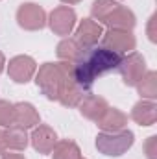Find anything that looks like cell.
<instances>
[{
	"mask_svg": "<svg viewBox=\"0 0 157 159\" xmlns=\"http://www.w3.org/2000/svg\"><path fill=\"white\" fill-rule=\"evenodd\" d=\"M72 69H74V63H69V61L44 63L39 67L35 74V83L48 100H57L65 85V80L72 74Z\"/></svg>",
	"mask_w": 157,
	"mask_h": 159,
	"instance_id": "obj_1",
	"label": "cell"
},
{
	"mask_svg": "<svg viewBox=\"0 0 157 159\" xmlns=\"http://www.w3.org/2000/svg\"><path fill=\"white\" fill-rule=\"evenodd\" d=\"M135 143V135L129 129H120V131H111V133H98L96 135V148L100 154L109 156V157H118L126 154Z\"/></svg>",
	"mask_w": 157,
	"mask_h": 159,
	"instance_id": "obj_2",
	"label": "cell"
},
{
	"mask_svg": "<svg viewBox=\"0 0 157 159\" xmlns=\"http://www.w3.org/2000/svg\"><path fill=\"white\" fill-rule=\"evenodd\" d=\"M117 70L120 72V76H122L126 85L135 87L139 83V80L142 78L144 72H146V61H144V57L141 54L129 52V54L122 56V61H120Z\"/></svg>",
	"mask_w": 157,
	"mask_h": 159,
	"instance_id": "obj_3",
	"label": "cell"
},
{
	"mask_svg": "<svg viewBox=\"0 0 157 159\" xmlns=\"http://www.w3.org/2000/svg\"><path fill=\"white\" fill-rule=\"evenodd\" d=\"M17 22L28 32H37L46 26V13L39 4L26 2L17 9Z\"/></svg>",
	"mask_w": 157,
	"mask_h": 159,
	"instance_id": "obj_4",
	"label": "cell"
},
{
	"mask_svg": "<svg viewBox=\"0 0 157 159\" xmlns=\"http://www.w3.org/2000/svg\"><path fill=\"white\" fill-rule=\"evenodd\" d=\"M46 22L56 35H61V37L70 35V32L76 26V11L70 6H59V7L52 9Z\"/></svg>",
	"mask_w": 157,
	"mask_h": 159,
	"instance_id": "obj_5",
	"label": "cell"
},
{
	"mask_svg": "<svg viewBox=\"0 0 157 159\" xmlns=\"http://www.w3.org/2000/svg\"><path fill=\"white\" fill-rule=\"evenodd\" d=\"M102 44L122 56V54H129V52L135 50L137 39L129 30H113V28H109L102 35Z\"/></svg>",
	"mask_w": 157,
	"mask_h": 159,
	"instance_id": "obj_6",
	"label": "cell"
},
{
	"mask_svg": "<svg viewBox=\"0 0 157 159\" xmlns=\"http://www.w3.org/2000/svg\"><path fill=\"white\" fill-rule=\"evenodd\" d=\"M37 72V63L30 56H15L9 59L7 65V74L15 83H28Z\"/></svg>",
	"mask_w": 157,
	"mask_h": 159,
	"instance_id": "obj_7",
	"label": "cell"
},
{
	"mask_svg": "<svg viewBox=\"0 0 157 159\" xmlns=\"http://www.w3.org/2000/svg\"><path fill=\"white\" fill-rule=\"evenodd\" d=\"M102 35H104V30H102L100 22H96L92 19H83V20H79L78 28H76L74 39L78 41L81 48H92L98 44Z\"/></svg>",
	"mask_w": 157,
	"mask_h": 159,
	"instance_id": "obj_8",
	"label": "cell"
},
{
	"mask_svg": "<svg viewBox=\"0 0 157 159\" xmlns=\"http://www.w3.org/2000/svg\"><path fill=\"white\" fill-rule=\"evenodd\" d=\"M30 143H32V146H34L35 152H39V154H50L52 148H54V144L57 143V135H56V131L50 126L37 124L34 128L32 135H30Z\"/></svg>",
	"mask_w": 157,
	"mask_h": 159,
	"instance_id": "obj_9",
	"label": "cell"
},
{
	"mask_svg": "<svg viewBox=\"0 0 157 159\" xmlns=\"http://www.w3.org/2000/svg\"><path fill=\"white\" fill-rule=\"evenodd\" d=\"M79 113L85 117V119L92 120V122H98V120L104 117V113L107 111V107H109V104H107V100L105 98H102V96H98V94H87L81 102H79Z\"/></svg>",
	"mask_w": 157,
	"mask_h": 159,
	"instance_id": "obj_10",
	"label": "cell"
},
{
	"mask_svg": "<svg viewBox=\"0 0 157 159\" xmlns=\"http://www.w3.org/2000/svg\"><path fill=\"white\" fill-rule=\"evenodd\" d=\"M39 113L37 109L30 104V102H19L13 104V124L20 126L24 129L28 128H35L39 124Z\"/></svg>",
	"mask_w": 157,
	"mask_h": 159,
	"instance_id": "obj_11",
	"label": "cell"
},
{
	"mask_svg": "<svg viewBox=\"0 0 157 159\" xmlns=\"http://www.w3.org/2000/svg\"><path fill=\"white\" fill-rule=\"evenodd\" d=\"M105 26H109V28H113V30H133V26L137 24V19H135V13L129 9V7H126V6H118L117 9L107 17V20L104 22Z\"/></svg>",
	"mask_w": 157,
	"mask_h": 159,
	"instance_id": "obj_12",
	"label": "cell"
},
{
	"mask_svg": "<svg viewBox=\"0 0 157 159\" xmlns=\"http://www.w3.org/2000/svg\"><path fill=\"white\" fill-rule=\"evenodd\" d=\"M131 119L139 126H154L157 120V106L154 100H141L131 109Z\"/></svg>",
	"mask_w": 157,
	"mask_h": 159,
	"instance_id": "obj_13",
	"label": "cell"
},
{
	"mask_svg": "<svg viewBox=\"0 0 157 159\" xmlns=\"http://www.w3.org/2000/svg\"><path fill=\"white\" fill-rule=\"evenodd\" d=\"M100 126L102 131L105 133H111V131H120V129H126V124H128V117L117 109V107H107V111L104 113V117L96 122Z\"/></svg>",
	"mask_w": 157,
	"mask_h": 159,
	"instance_id": "obj_14",
	"label": "cell"
},
{
	"mask_svg": "<svg viewBox=\"0 0 157 159\" xmlns=\"http://www.w3.org/2000/svg\"><path fill=\"white\" fill-rule=\"evenodd\" d=\"M4 135H6V146H7L9 150H17V152L26 150L30 137H28V133H26L24 128L15 126V124H13V126H7V128L4 129Z\"/></svg>",
	"mask_w": 157,
	"mask_h": 159,
	"instance_id": "obj_15",
	"label": "cell"
},
{
	"mask_svg": "<svg viewBox=\"0 0 157 159\" xmlns=\"http://www.w3.org/2000/svg\"><path fill=\"white\" fill-rule=\"evenodd\" d=\"M57 57L61 61H69V63H76L81 54H83V48L78 44V41L74 37H65V39L59 41L57 44Z\"/></svg>",
	"mask_w": 157,
	"mask_h": 159,
	"instance_id": "obj_16",
	"label": "cell"
},
{
	"mask_svg": "<svg viewBox=\"0 0 157 159\" xmlns=\"http://www.w3.org/2000/svg\"><path fill=\"white\" fill-rule=\"evenodd\" d=\"M135 87H137L139 94L142 96V100H155L157 98V72L146 70L144 76L139 80V83Z\"/></svg>",
	"mask_w": 157,
	"mask_h": 159,
	"instance_id": "obj_17",
	"label": "cell"
},
{
	"mask_svg": "<svg viewBox=\"0 0 157 159\" xmlns=\"http://www.w3.org/2000/svg\"><path fill=\"white\" fill-rule=\"evenodd\" d=\"M54 159H79L81 157V150L74 141H57L50 152Z\"/></svg>",
	"mask_w": 157,
	"mask_h": 159,
	"instance_id": "obj_18",
	"label": "cell"
},
{
	"mask_svg": "<svg viewBox=\"0 0 157 159\" xmlns=\"http://www.w3.org/2000/svg\"><path fill=\"white\" fill-rule=\"evenodd\" d=\"M118 4L117 0H94L92 2V7H91V15H92V20H100L102 24L107 20V17L117 9Z\"/></svg>",
	"mask_w": 157,
	"mask_h": 159,
	"instance_id": "obj_19",
	"label": "cell"
},
{
	"mask_svg": "<svg viewBox=\"0 0 157 159\" xmlns=\"http://www.w3.org/2000/svg\"><path fill=\"white\" fill-rule=\"evenodd\" d=\"M0 126H13V104L7 100H0Z\"/></svg>",
	"mask_w": 157,
	"mask_h": 159,
	"instance_id": "obj_20",
	"label": "cell"
},
{
	"mask_svg": "<svg viewBox=\"0 0 157 159\" xmlns=\"http://www.w3.org/2000/svg\"><path fill=\"white\" fill-rule=\"evenodd\" d=\"M144 152H146V157L148 159H157V137L155 135L148 137V141L144 144Z\"/></svg>",
	"mask_w": 157,
	"mask_h": 159,
	"instance_id": "obj_21",
	"label": "cell"
},
{
	"mask_svg": "<svg viewBox=\"0 0 157 159\" xmlns=\"http://www.w3.org/2000/svg\"><path fill=\"white\" fill-rule=\"evenodd\" d=\"M155 22H157V15H152V17H150V20H148V28H146V34H148V39L152 41V43H157Z\"/></svg>",
	"mask_w": 157,
	"mask_h": 159,
	"instance_id": "obj_22",
	"label": "cell"
},
{
	"mask_svg": "<svg viewBox=\"0 0 157 159\" xmlns=\"http://www.w3.org/2000/svg\"><path fill=\"white\" fill-rule=\"evenodd\" d=\"M7 146H6V135H4V129H0V156L6 154Z\"/></svg>",
	"mask_w": 157,
	"mask_h": 159,
	"instance_id": "obj_23",
	"label": "cell"
},
{
	"mask_svg": "<svg viewBox=\"0 0 157 159\" xmlns=\"http://www.w3.org/2000/svg\"><path fill=\"white\" fill-rule=\"evenodd\" d=\"M0 159H26V157L20 156V154H2Z\"/></svg>",
	"mask_w": 157,
	"mask_h": 159,
	"instance_id": "obj_24",
	"label": "cell"
},
{
	"mask_svg": "<svg viewBox=\"0 0 157 159\" xmlns=\"http://www.w3.org/2000/svg\"><path fill=\"white\" fill-rule=\"evenodd\" d=\"M4 65H6V57H4V54L0 52V72L4 70Z\"/></svg>",
	"mask_w": 157,
	"mask_h": 159,
	"instance_id": "obj_25",
	"label": "cell"
},
{
	"mask_svg": "<svg viewBox=\"0 0 157 159\" xmlns=\"http://www.w3.org/2000/svg\"><path fill=\"white\" fill-rule=\"evenodd\" d=\"M61 2H65L67 6H72V4H79L81 0H61Z\"/></svg>",
	"mask_w": 157,
	"mask_h": 159,
	"instance_id": "obj_26",
	"label": "cell"
},
{
	"mask_svg": "<svg viewBox=\"0 0 157 159\" xmlns=\"http://www.w3.org/2000/svg\"><path fill=\"white\" fill-rule=\"evenodd\" d=\"M79 159H81V157H79Z\"/></svg>",
	"mask_w": 157,
	"mask_h": 159,
	"instance_id": "obj_27",
	"label": "cell"
}]
</instances>
